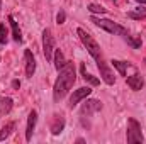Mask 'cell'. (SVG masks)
<instances>
[{"instance_id":"cell-1","label":"cell","mask_w":146,"mask_h":144,"mask_svg":"<svg viewBox=\"0 0 146 144\" xmlns=\"http://www.w3.org/2000/svg\"><path fill=\"white\" fill-rule=\"evenodd\" d=\"M75 80H76V73H75V65L72 61H66V65L60 70V76L58 80L54 81V88H53V95H54V100H61L75 85Z\"/></svg>"},{"instance_id":"cell-2","label":"cell","mask_w":146,"mask_h":144,"mask_svg":"<svg viewBox=\"0 0 146 144\" xmlns=\"http://www.w3.org/2000/svg\"><path fill=\"white\" fill-rule=\"evenodd\" d=\"M76 34H78V37H80V41L83 42V46L87 48V51L90 53V56L92 58H99V56H102V51H100V46L97 44V41L94 39V37L90 36L85 29H82V27H78L76 29Z\"/></svg>"},{"instance_id":"cell-3","label":"cell","mask_w":146,"mask_h":144,"mask_svg":"<svg viewBox=\"0 0 146 144\" xmlns=\"http://www.w3.org/2000/svg\"><path fill=\"white\" fill-rule=\"evenodd\" d=\"M92 22L95 24V26H99V27H102L104 31H107L110 34H119V36H124L127 31L122 27V26H119L117 22H114V20H110V19H100V17H92Z\"/></svg>"},{"instance_id":"cell-4","label":"cell","mask_w":146,"mask_h":144,"mask_svg":"<svg viewBox=\"0 0 146 144\" xmlns=\"http://www.w3.org/2000/svg\"><path fill=\"white\" fill-rule=\"evenodd\" d=\"M145 141L143 132H141V126L136 119H129L127 120V143L129 144H139Z\"/></svg>"},{"instance_id":"cell-5","label":"cell","mask_w":146,"mask_h":144,"mask_svg":"<svg viewBox=\"0 0 146 144\" xmlns=\"http://www.w3.org/2000/svg\"><path fill=\"white\" fill-rule=\"evenodd\" d=\"M42 53H44L46 61L53 59V54H54V37H53L51 31L48 27L42 31Z\"/></svg>"},{"instance_id":"cell-6","label":"cell","mask_w":146,"mask_h":144,"mask_svg":"<svg viewBox=\"0 0 146 144\" xmlns=\"http://www.w3.org/2000/svg\"><path fill=\"white\" fill-rule=\"evenodd\" d=\"M95 61H97V66H99V70H100V76H102V80H104L107 85H114V81H115V78H114V71L110 70L109 65L104 61V58L99 56Z\"/></svg>"},{"instance_id":"cell-7","label":"cell","mask_w":146,"mask_h":144,"mask_svg":"<svg viewBox=\"0 0 146 144\" xmlns=\"http://www.w3.org/2000/svg\"><path fill=\"white\" fill-rule=\"evenodd\" d=\"M92 93V88L90 87H82V88H78V90H75L73 92V95L70 97V107H75V105H78L83 98H87L88 95Z\"/></svg>"},{"instance_id":"cell-8","label":"cell","mask_w":146,"mask_h":144,"mask_svg":"<svg viewBox=\"0 0 146 144\" xmlns=\"http://www.w3.org/2000/svg\"><path fill=\"white\" fill-rule=\"evenodd\" d=\"M24 61H26V76L31 78L36 71V59H34V56L29 49L24 51Z\"/></svg>"},{"instance_id":"cell-9","label":"cell","mask_w":146,"mask_h":144,"mask_svg":"<svg viewBox=\"0 0 146 144\" xmlns=\"http://www.w3.org/2000/svg\"><path fill=\"white\" fill-rule=\"evenodd\" d=\"M99 110H102V102H99V100H87L85 104H83V107H82V115H92L94 112H99Z\"/></svg>"},{"instance_id":"cell-10","label":"cell","mask_w":146,"mask_h":144,"mask_svg":"<svg viewBox=\"0 0 146 144\" xmlns=\"http://www.w3.org/2000/svg\"><path fill=\"white\" fill-rule=\"evenodd\" d=\"M63 129H65V117L61 114H54L51 119V132L54 136H58Z\"/></svg>"},{"instance_id":"cell-11","label":"cell","mask_w":146,"mask_h":144,"mask_svg":"<svg viewBox=\"0 0 146 144\" xmlns=\"http://www.w3.org/2000/svg\"><path fill=\"white\" fill-rule=\"evenodd\" d=\"M36 122H37V112L36 110H31V114H29V117H27V126H26V139H27V141L33 139V132H34Z\"/></svg>"},{"instance_id":"cell-12","label":"cell","mask_w":146,"mask_h":144,"mask_svg":"<svg viewBox=\"0 0 146 144\" xmlns=\"http://www.w3.org/2000/svg\"><path fill=\"white\" fill-rule=\"evenodd\" d=\"M126 83H127V87H129L131 90H134V92L141 90V88H143V85H145V81H143V78H141L139 75L126 76Z\"/></svg>"},{"instance_id":"cell-13","label":"cell","mask_w":146,"mask_h":144,"mask_svg":"<svg viewBox=\"0 0 146 144\" xmlns=\"http://www.w3.org/2000/svg\"><path fill=\"white\" fill-rule=\"evenodd\" d=\"M9 22H10V27H12V36H14V41L21 42V41H22V34H21V29H19V26H17V22H15V19H14L12 15H9Z\"/></svg>"},{"instance_id":"cell-14","label":"cell","mask_w":146,"mask_h":144,"mask_svg":"<svg viewBox=\"0 0 146 144\" xmlns=\"http://www.w3.org/2000/svg\"><path fill=\"white\" fill-rule=\"evenodd\" d=\"M66 65V61H65V56H63V53L60 51V49H54V68L60 71L63 66Z\"/></svg>"},{"instance_id":"cell-15","label":"cell","mask_w":146,"mask_h":144,"mask_svg":"<svg viewBox=\"0 0 146 144\" xmlns=\"http://www.w3.org/2000/svg\"><path fill=\"white\" fill-rule=\"evenodd\" d=\"M15 129V124L14 122H7L3 127H2V131H0V141H3V139H7L10 134H12V131Z\"/></svg>"},{"instance_id":"cell-16","label":"cell","mask_w":146,"mask_h":144,"mask_svg":"<svg viewBox=\"0 0 146 144\" xmlns=\"http://www.w3.org/2000/svg\"><path fill=\"white\" fill-rule=\"evenodd\" d=\"M112 66L119 71V75H121V76H127V63L119 61V59H114V61H112Z\"/></svg>"},{"instance_id":"cell-17","label":"cell","mask_w":146,"mask_h":144,"mask_svg":"<svg viewBox=\"0 0 146 144\" xmlns=\"http://www.w3.org/2000/svg\"><path fill=\"white\" fill-rule=\"evenodd\" d=\"M0 110H2V114H9L12 110V98L10 97H2L0 98Z\"/></svg>"},{"instance_id":"cell-18","label":"cell","mask_w":146,"mask_h":144,"mask_svg":"<svg viewBox=\"0 0 146 144\" xmlns=\"http://www.w3.org/2000/svg\"><path fill=\"white\" fill-rule=\"evenodd\" d=\"M82 76H83V80H85V81H88V83H90V85H94V87H97V85L100 83L95 76H92L90 73H87V70H85V66H83V65H82Z\"/></svg>"},{"instance_id":"cell-19","label":"cell","mask_w":146,"mask_h":144,"mask_svg":"<svg viewBox=\"0 0 146 144\" xmlns=\"http://www.w3.org/2000/svg\"><path fill=\"white\" fill-rule=\"evenodd\" d=\"M127 17H131V19H146V9H136V10H131V12H127Z\"/></svg>"},{"instance_id":"cell-20","label":"cell","mask_w":146,"mask_h":144,"mask_svg":"<svg viewBox=\"0 0 146 144\" xmlns=\"http://www.w3.org/2000/svg\"><path fill=\"white\" fill-rule=\"evenodd\" d=\"M88 10H90L92 14H100V15L107 12V10L102 7V5H97V3H90V5H88Z\"/></svg>"},{"instance_id":"cell-21","label":"cell","mask_w":146,"mask_h":144,"mask_svg":"<svg viewBox=\"0 0 146 144\" xmlns=\"http://www.w3.org/2000/svg\"><path fill=\"white\" fill-rule=\"evenodd\" d=\"M122 37H124V41H127V42H129L133 48H139V46H141V41H136V39H133V36H131L129 32H126Z\"/></svg>"},{"instance_id":"cell-22","label":"cell","mask_w":146,"mask_h":144,"mask_svg":"<svg viewBox=\"0 0 146 144\" xmlns=\"http://www.w3.org/2000/svg\"><path fill=\"white\" fill-rule=\"evenodd\" d=\"M7 36H9V31H7L5 24H0V44L7 42Z\"/></svg>"},{"instance_id":"cell-23","label":"cell","mask_w":146,"mask_h":144,"mask_svg":"<svg viewBox=\"0 0 146 144\" xmlns=\"http://www.w3.org/2000/svg\"><path fill=\"white\" fill-rule=\"evenodd\" d=\"M65 19H66V14L61 10V12L56 15V22H58V24H63V22H65Z\"/></svg>"},{"instance_id":"cell-24","label":"cell","mask_w":146,"mask_h":144,"mask_svg":"<svg viewBox=\"0 0 146 144\" xmlns=\"http://www.w3.org/2000/svg\"><path fill=\"white\" fill-rule=\"evenodd\" d=\"M12 87H14V88H19V87H21V83H19L17 80H14V81H12Z\"/></svg>"},{"instance_id":"cell-25","label":"cell","mask_w":146,"mask_h":144,"mask_svg":"<svg viewBox=\"0 0 146 144\" xmlns=\"http://www.w3.org/2000/svg\"><path fill=\"white\" fill-rule=\"evenodd\" d=\"M138 3H143V5H146V0H136Z\"/></svg>"},{"instance_id":"cell-26","label":"cell","mask_w":146,"mask_h":144,"mask_svg":"<svg viewBox=\"0 0 146 144\" xmlns=\"http://www.w3.org/2000/svg\"><path fill=\"white\" fill-rule=\"evenodd\" d=\"M0 10H2V0H0Z\"/></svg>"},{"instance_id":"cell-27","label":"cell","mask_w":146,"mask_h":144,"mask_svg":"<svg viewBox=\"0 0 146 144\" xmlns=\"http://www.w3.org/2000/svg\"><path fill=\"white\" fill-rule=\"evenodd\" d=\"M0 114H2V110H0Z\"/></svg>"}]
</instances>
